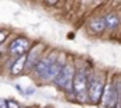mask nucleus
Masks as SVG:
<instances>
[{
  "label": "nucleus",
  "instance_id": "2",
  "mask_svg": "<svg viewBox=\"0 0 121 108\" xmlns=\"http://www.w3.org/2000/svg\"><path fill=\"white\" fill-rule=\"evenodd\" d=\"M58 55H59V52H58L56 49H48L45 54L41 56V59L37 62V65L34 66L32 72L30 73L31 77H34V80L38 81L39 84L47 83V76H48V72H49L51 66L56 62Z\"/></svg>",
  "mask_w": 121,
  "mask_h": 108
},
{
  "label": "nucleus",
  "instance_id": "6",
  "mask_svg": "<svg viewBox=\"0 0 121 108\" xmlns=\"http://www.w3.org/2000/svg\"><path fill=\"white\" fill-rule=\"evenodd\" d=\"M100 103L106 108H118L121 105V87L117 83H106Z\"/></svg>",
  "mask_w": 121,
  "mask_h": 108
},
{
  "label": "nucleus",
  "instance_id": "5",
  "mask_svg": "<svg viewBox=\"0 0 121 108\" xmlns=\"http://www.w3.org/2000/svg\"><path fill=\"white\" fill-rule=\"evenodd\" d=\"M32 41L30 38L24 37V35H17L14 38H11L7 44V49H6V55L11 56V58H17V56H23L27 55L32 46Z\"/></svg>",
  "mask_w": 121,
  "mask_h": 108
},
{
  "label": "nucleus",
  "instance_id": "11",
  "mask_svg": "<svg viewBox=\"0 0 121 108\" xmlns=\"http://www.w3.org/2000/svg\"><path fill=\"white\" fill-rule=\"evenodd\" d=\"M9 35H10V31H9V29H3V28H0V45H3L4 42H7Z\"/></svg>",
  "mask_w": 121,
  "mask_h": 108
},
{
  "label": "nucleus",
  "instance_id": "14",
  "mask_svg": "<svg viewBox=\"0 0 121 108\" xmlns=\"http://www.w3.org/2000/svg\"><path fill=\"white\" fill-rule=\"evenodd\" d=\"M14 87H16V90H17V91H18L23 97H27V94H26V88H23L20 84H14Z\"/></svg>",
  "mask_w": 121,
  "mask_h": 108
},
{
  "label": "nucleus",
  "instance_id": "9",
  "mask_svg": "<svg viewBox=\"0 0 121 108\" xmlns=\"http://www.w3.org/2000/svg\"><path fill=\"white\" fill-rule=\"evenodd\" d=\"M89 28H90L93 32H96V34L103 32V31H104V28H106L104 18H94V20H91L90 24H89Z\"/></svg>",
  "mask_w": 121,
  "mask_h": 108
},
{
  "label": "nucleus",
  "instance_id": "7",
  "mask_svg": "<svg viewBox=\"0 0 121 108\" xmlns=\"http://www.w3.org/2000/svg\"><path fill=\"white\" fill-rule=\"evenodd\" d=\"M45 54V45L44 42H34L30 51L27 52V62H26V73L30 75L34 69V66L37 65V62L41 59V56Z\"/></svg>",
  "mask_w": 121,
  "mask_h": 108
},
{
  "label": "nucleus",
  "instance_id": "1",
  "mask_svg": "<svg viewBox=\"0 0 121 108\" xmlns=\"http://www.w3.org/2000/svg\"><path fill=\"white\" fill-rule=\"evenodd\" d=\"M75 70H76V65L73 63V60L68 59V62L62 66L59 70L58 76L54 80V86L62 91L65 96L68 97H73V77H75Z\"/></svg>",
  "mask_w": 121,
  "mask_h": 108
},
{
  "label": "nucleus",
  "instance_id": "15",
  "mask_svg": "<svg viewBox=\"0 0 121 108\" xmlns=\"http://www.w3.org/2000/svg\"><path fill=\"white\" fill-rule=\"evenodd\" d=\"M26 94H27V97H30V96H34V94H35V87H34V86H30V87H27V88H26Z\"/></svg>",
  "mask_w": 121,
  "mask_h": 108
},
{
  "label": "nucleus",
  "instance_id": "16",
  "mask_svg": "<svg viewBox=\"0 0 121 108\" xmlns=\"http://www.w3.org/2000/svg\"><path fill=\"white\" fill-rule=\"evenodd\" d=\"M0 108H7V98H0Z\"/></svg>",
  "mask_w": 121,
  "mask_h": 108
},
{
  "label": "nucleus",
  "instance_id": "12",
  "mask_svg": "<svg viewBox=\"0 0 121 108\" xmlns=\"http://www.w3.org/2000/svg\"><path fill=\"white\" fill-rule=\"evenodd\" d=\"M7 108H23V105L14 98H7Z\"/></svg>",
  "mask_w": 121,
  "mask_h": 108
},
{
  "label": "nucleus",
  "instance_id": "13",
  "mask_svg": "<svg viewBox=\"0 0 121 108\" xmlns=\"http://www.w3.org/2000/svg\"><path fill=\"white\" fill-rule=\"evenodd\" d=\"M59 1L60 0H42V3H44L47 7H54V6H56Z\"/></svg>",
  "mask_w": 121,
  "mask_h": 108
},
{
  "label": "nucleus",
  "instance_id": "4",
  "mask_svg": "<svg viewBox=\"0 0 121 108\" xmlns=\"http://www.w3.org/2000/svg\"><path fill=\"white\" fill-rule=\"evenodd\" d=\"M104 86H106V83L103 80V77H100L99 73L89 72V77H87V97H89V103L90 104L96 105V104H99L101 101Z\"/></svg>",
  "mask_w": 121,
  "mask_h": 108
},
{
  "label": "nucleus",
  "instance_id": "10",
  "mask_svg": "<svg viewBox=\"0 0 121 108\" xmlns=\"http://www.w3.org/2000/svg\"><path fill=\"white\" fill-rule=\"evenodd\" d=\"M104 23H106V28H108V29H114V28L118 27L120 20H118V17H117L114 13H108V14L104 17Z\"/></svg>",
  "mask_w": 121,
  "mask_h": 108
},
{
  "label": "nucleus",
  "instance_id": "3",
  "mask_svg": "<svg viewBox=\"0 0 121 108\" xmlns=\"http://www.w3.org/2000/svg\"><path fill=\"white\" fill-rule=\"evenodd\" d=\"M87 77H89V70L85 67H78L75 70V77H73V100L80 104L89 103L87 97Z\"/></svg>",
  "mask_w": 121,
  "mask_h": 108
},
{
  "label": "nucleus",
  "instance_id": "8",
  "mask_svg": "<svg viewBox=\"0 0 121 108\" xmlns=\"http://www.w3.org/2000/svg\"><path fill=\"white\" fill-rule=\"evenodd\" d=\"M26 62H27L26 55L14 58V60L11 63V67L9 70V76L10 77H18L21 75H26Z\"/></svg>",
  "mask_w": 121,
  "mask_h": 108
},
{
  "label": "nucleus",
  "instance_id": "17",
  "mask_svg": "<svg viewBox=\"0 0 121 108\" xmlns=\"http://www.w3.org/2000/svg\"><path fill=\"white\" fill-rule=\"evenodd\" d=\"M4 60V54H3V51L0 49V62H3Z\"/></svg>",
  "mask_w": 121,
  "mask_h": 108
}]
</instances>
